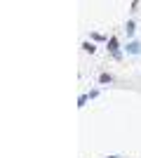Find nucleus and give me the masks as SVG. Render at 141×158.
<instances>
[{"mask_svg": "<svg viewBox=\"0 0 141 158\" xmlns=\"http://www.w3.org/2000/svg\"><path fill=\"white\" fill-rule=\"evenodd\" d=\"M127 54H141V43H136V40H132V43H127Z\"/></svg>", "mask_w": 141, "mask_h": 158, "instance_id": "2", "label": "nucleus"}, {"mask_svg": "<svg viewBox=\"0 0 141 158\" xmlns=\"http://www.w3.org/2000/svg\"><path fill=\"white\" fill-rule=\"evenodd\" d=\"M134 21H127V24H125V33H127V35H132V33H134Z\"/></svg>", "mask_w": 141, "mask_h": 158, "instance_id": "3", "label": "nucleus"}, {"mask_svg": "<svg viewBox=\"0 0 141 158\" xmlns=\"http://www.w3.org/2000/svg\"><path fill=\"white\" fill-rule=\"evenodd\" d=\"M82 50H85V52H89V54H92V52H94V45H92V43H82Z\"/></svg>", "mask_w": 141, "mask_h": 158, "instance_id": "4", "label": "nucleus"}, {"mask_svg": "<svg viewBox=\"0 0 141 158\" xmlns=\"http://www.w3.org/2000/svg\"><path fill=\"white\" fill-rule=\"evenodd\" d=\"M108 158H120V156H108Z\"/></svg>", "mask_w": 141, "mask_h": 158, "instance_id": "6", "label": "nucleus"}, {"mask_svg": "<svg viewBox=\"0 0 141 158\" xmlns=\"http://www.w3.org/2000/svg\"><path fill=\"white\" fill-rule=\"evenodd\" d=\"M101 83H104V85H106V83H111V80H113V78H111V76H108V73H101Z\"/></svg>", "mask_w": 141, "mask_h": 158, "instance_id": "5", "label": "nucleus"}, {"mask_svg": "<svg viewBox=\"0 0 141 158\" xmlns=\"http://www.w3.org/2000/svg\"><path fill=\"white\" fill-rule=\"evenodd\" d=\"M108 50L113 52V57H115V59H120V57H122V54H120V50H118V38H111V40H108Z\"/></svg>", "mask_w": 141, "mask_h": 158, "instance_id": "1", "label": "nucleus"}]
</instances>
